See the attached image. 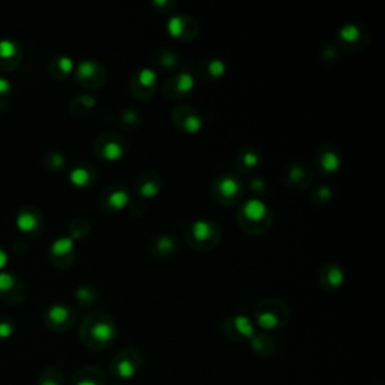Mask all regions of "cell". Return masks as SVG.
<instances>
[{"label":"cell","instance_id":"obj_1","mask_svg":"<svg viewBox=\"0 0 385 385\" xmlns=\"http://www.w3.org/2000/svg\"><path fill=\"white\" fill-rule=\"evenodd\" d=\"M116 334H118L116 322L103 310L89 313L80 325V340L92 351H103L110 346Z\"/></svg>","mask_w":385,"mask_h":385},{"label":"cell","instance_id":"obj_2","mask_svg":"<svg viewBox=\"0 0 385 385\" xmlns=\"http://www.w3.org/2000/svg\"><path fill=\"white\" fill-rule=\"evenodd\" d=\"M237 220L242 232L252 237H261L271 229L273 213L262 199L253 197L238 208Z\"/></svg>","mask_w":385,"mask_h":385},{"label":"cell","instance_id":"obj_3","mask_svg":"<svg viewBox=\"0 0 385 385\" xmlns=\"http://www.w3.org/2000/svg\"><path fill=\"white\" fill-rule=\"evenodd\" d=\"M186 241L196 252H213L221 241V229L211 220H196L186 229Z\"/></svg>","mask_w":385,"mask_h":385},{"label":"cell","instance_id":"obj_4","mask_svg":"<svg viewBox=\"0 0 385 385\" xmlns=\"http://www.w3.org/2000/svg\"><path fill=\"white\" fill-rule=\"evenodd\" d=\"M255 322L265 331L282 328L289 322L290 310L288 304L279 298L262 299L255 308Z\"/></svg>","mask_w":385,"mask_h":385},{"label":"cell","instance_id":"obj_5","mask_svg":"<svg viewBox=\"0 0 385 385\" xmlns=\"http://www.w3.org/2000/svg\"><path fill=\"white\" fill-rule=\"evenodd\" d=\"M211 196L223 206L237 205L244 196V186L232 173H223L211 184Z\"/></svg>","mask_w":385,"mask_h":385},{"label":"cell","instance_id":"obj_6","mask_svg":"<svg viewBox=\"0 0 385 385\" xmlns=\"http://www.w3.org/2000/svg\"><path fill=\"white\" fill-rule=\"evenodd\" d=\"M144 366V357L136 348H125L116 354L110 363V373L113 378L127 381L134 378Z\"/></svg>","mask_w":385,"mask_h":385},{"label":"cell","instance_id":"obj_7","mask_svg":"<svg viewBox=\"0 0 385 385\" xmlns=\"http://www.w3.org/2000/svg\"><path fill=\"white\" fill-rule=\"evenodd\" d=\"M128 150V140L119 132H104L99 136L94 144V152L104 161H118Z\"/></svg>","mask_w":385,"mask_h":385},{"label":"cell","instance_id":"obj_8","mask_svg":"<svg viewBox=\"0 0 385 385\" xmlns=\"http://www.w3.org/2000/svg\"><path fill=\"white\" fill-rule=\"evenodd\" d=\"M158 86V74L154 68H140L131 75L130 92L139 101H149Z\"/></svg>","mask_w":385,"mask_h":385},{"label":"cell","instance_id":"obj_9","mask_svg":"<svg viewBox=\"0 0 385 385\" xmlns=\"http://www.w3.org/2000/svg\"><path fill=\"white\" fill-rule=\"evenodd\" d=\"M75 79H77L79 85L83 88L99 89L106 85L107 71L98 61L85 59L75 68Z\"/></svg>","mask_w":385,"mask_h":385},{"label":"cell","instance_id":"obj_10","mask_svg":"<svg viewBox=\"0 0 385 385\" xmlns=\"http://www.w3.org/2000/svg\"><path fill=\"white\" fill-rule=\"evenodd\" d=\"M170 118L175 127L186 134H197L205 125L202 115H200L197 108L192 106H186V104L177 106L172 110Z\"/></svg>","mask_w":385,"mask_h":385},{"label":"cell","instance_id":"obj_11","mask_svg":"<svg viewBox=\"0 0 385 385\" xmlns=\"http://www.w3.org/2000/svg\"><path fill=\"white\" fill-rule=\"evenodd\" d=\"M221 333L226 339L232 342H247L255 336V325L253 321L244 315L230 316L221 322Z\"/></svg>","mask_w":385,"mask_h":385},{"label":"cell","instance_id":"obj_12","mask_svg":"<svg viewBox=\"0 0 385 385\" xmlns=\"http://www.w3.org/2000/svg\"><path fill=\"white\" fill-rule=\"evenodd\" d=\"M28 297V289L20 277L11 273L0 274V301L8 306H20Z\"/></svg>","mask_w":385,"mask_h":385},{"label":"cell","instance_id":"obj_13","mask_svg":"<svg viewBox=\"0 0 385 385\" xmlns=\"http://www.w3.org/2000/svg\"><path fill=\"white\" fill-rule=\"evenodd\" d=\"M369 39H371L369 32L366 30L363 24H357V23L343 24L337 32V44L342 48L351 50V52L363 50L367 44H369Z\"/></svg>","mask_w":385,"mask_h":385},{"label":"cell","instance_id":"obj_14","mask_svg":"<svg viewBox=\"0 0 385 385\" xmlns=\"http://www.w3.org/2000/svg\"><path fill=\"white\" fill-rule=\"evenodd\" d=\"M196 89L195 75L188 71H181L167 79L163 86V94L169 99H184L191 97Z\"/></svg>","mask_w":385,"mask_h":385},{"label":"cell","instance_id":"obj_15","mask_svg":"<svg viewBox=\"0 0 385 385\" xmlns=\"http://www.w3.org/2000/svg\"><path fill=\"white\" fill-rule=\"evenodd\" d=\"M75 241L70 237L57 238L48 250V259L53 266L59 268V270H68L75 264Z\"/></svg>","mask_w":385,"mask_h":385},{"label":"cell","instance_id":"obj_16","mask_svg":"<svg viewBox=\"0 0 385 385\" xmlns=\"http://www.w3.org/2000/svg\"><path fill=\"white\" fill-rule=\"evenodd\" d=\"M43 321L47 328L53 331H66L70 330L75 322L74 308L66 304H52L46 308L43 313Z\"/></svg>","mask_w":385,"mask_h":385},{"label":"cell","instance_id":"obj_17","mask_svg":"<svg viewBox=\"0 0 385 385\" xmlns=\"http://www.w3.org/2000/svg\"><path fill=\"white\" fill-rule=\"evenodd\" d=\"M282 179L292 190H307L313 182V170L306 163L295 161L284 167Z\"/></svg>","mask_w":385,"mask_h":385},{"label":"cell","instance_id":"obj_18","mask_svg":"<svg viewBox=\"0 0 385 385\" xmlns=\"http://www.w3.org/2000/svg\"><path fill=\"white\" fill-rule=\"evenodd\" d=\"M131 192L122 184H112L99 195V205L107 213H118L121 209L130 206Z\"/></svg>","mask_w":385,"mask_h":385},{"label":"cell","instance_id":"obj_19","mask_svg":"<svg viewBox=\"0 0 385 385\" xmlns=\"http://www.w3.org/2000/svg\"><path fill=\"white\" fill-rule=\"evenodd\" d=\"M17 228L20 229L24 237L35 238L44 228V215L35 206H24L17 215Z\"/></svg>","mask_w":385,"mask_h":385},{"label":"cell","instance_id":"obj_20","mask_svg":"<svg viewBox=\"0 0 385 385\" xmlns=\"http://www.w3.org/2000/svg\"><path fill=\"white\" fill-rule=\"evenodd\" d=\"M167 32L173 39L187 43L199 35V23L188 15H173L167 21Z\"/></svg>","mask_w":385,"mask_h":385},{"label":"cell","instance_id":"obj_21","mask_svg":"<svg viewBox=\"0 0 385 385\" xmlns=\"http://www.w3.org/2000/svg\"><path fill=\"white\" fill-rule=\"evenodd\" d=\"M316 169L321 175H334L340 170L342 157L336 146L330 144L321 145L315 155Z\"/></svg>","mask_w":385,"mask_h":385},{"label":"cell","instance_id":"obj_22","mask_svg":"<svg viewBox=\"0 0 385 385\" xmlns=\"http://www.w3.org/2000/svg\"><path fill=\"white\" fill-rule=\"evenodd\" d=\"M179 238L173 233H160V235L154 237L149 242V253L155 259H170L178 253L179 250Z\"/></svg>","mask_w":385,"mask_h":385},{"label":"cell","instance_id":"obj_23","mask_svg":"<svg viewBox=\"0 0 385 385\" xmlns=\"http://www.w3.org/2000/svg\"><path fill=\"white\" fill-rule=\"evenodd\" d=\"M23 59L20 44L12 39L0 41V72H12L19 68Z\"/></svg>","mask_w":385,"mask_h":385},{"label":"cell","instance_id":"obj_24","mask_svg":"<svg viewBox=\"0 0 385 385\" xmlns=\"http://www.w3.org/2000/svg\"><path fill=\"white\" fill-rule=\"evenodd\" d=\"M161 175L155 170H146L137 178L134 191H136V195L141 199H152L161 191Z\"/></svg>","mask_w":385,"mask_h":385},{"label":"cell","instance_id":"obj_25","mask_svg":"<svg viewBox=\"0 0 385 385\" xmlns=\"http://www.w3.org/2000/svg\"><path fill=\"white\" fill-rule=\"evenodd\" d=\"M317 279L325 290H337L345 282V271L339 264L328 262L322 265Z\"/></svg>","mask_w":385,"mask_h":385},{"label":"cell","instance_id":"obj_26","mask_svg":"<svg viewBox=\"0 0 385 385\" xmlns=\"http://www.w3.org/2000/svg\"><path fill=\"white\" fill-rule=\"evenodd\" d=\"M97 169L89 163H79L70 170V181L77 188H90L97 182Z\"/></svg>","mask_w":385,"mask_h":385},{"label":"cell","instance_id":"obj_27","mask_svg":"<svg viewBox=\"0 0 385 385\" xmlns=\"http://www.w3.org/2000/svg\"><path fill=\"white\" fill-rule=\"evenodd\" d=\"M228 65L220 57H208L197 65L196 75L202 81H214L221 79Z\"/></svg>","mask_w":385,"mask_h":385},{"label":"cell","instance_id":"obj_28","mask_svg":"<svg viewBox=\"0 0 385 385\" xmlns=\"http://www.w3.org/2000/svg\"><path fill=\"white\" fill-rule=\"evenodd\" d=\"M107 375L103 369L95 366L83 367L74 375L71 385H106Z\"/></svg>","mask_w":385,"mask_h":385},{"label":"cell","instance_id":"obj_29","mask_svg":"<svg viewBox=\"0 0 385 385\" xmlns=\"http://www.w3.org/2000/svg\"><path fill=\"white\" fill-rule=\"evenodd\" d=\"M235 164L239 172L252 173L261 164V154H259V150L255 146L242 148L237 155Z\"/></svg>","mask_w":385,"mask_h":385},{"label":"cell","instance_id":"obj_30","mask_svg":"<svg viewBox=\"0 0 385 385\" xmlns=\"http://www.w3.org/2000/svg\"><path fill=\"white\" fill-rule=\"evenodd\" d=\"M74 71V62L70 56L59 55L55 56L52 61L48 62V72L52 77L57 80L68 79Z\"/></svg>","mask_w":385,"mask_h":385},{"label":"cell","instance_id":"obj_31","mask_svg":"<svg viewBox=\"0 0 385 385\" xmlns=\"http://www.w3.org/2000/svg\"><path fill=\"white\" fill-rule=\"evenodd\" d=\"M97 104V99L92 97V95H79L75 97L71 104H70V113L71 116L77 119H83V118H88V116L94 110V107Z\"/></svg>","mask_w":385,"mask_h":385},{"label":"cell","instance_id":"obj_32","mask_svg":"<svg viewBox=\"0 0 385 385\" xmlns=\"http://www.w3.org/2000/svg\"><path fill=\"white\" fill-rule=\"evenodd\" d=\"M141 119L144 116L137 107H125L121 113L119 125L125 132H134L141 125Z\"/></svg>","mask_w":385,"mask_h":385},{"label":"cell","instance_id":"obj_33","mask_svg":"<svg viewBox=\"0 0 385 385\" xmlns=\"http://www.w3.org/2000/svg\"><path fill=\"white\" fill-rule=\"evenodd\" d=\"M98 297L99 294L97 286L90 283H83L75 289V299H77V304L80 308H89L90 306H94Z\"/></svg>","mask_w":385,"mask_h":385},{"label":"cell","instance_id":"obj_34","mask_svg":"<svg viewBox=\"0 0 385 385\" xmlns=\"http://www.w3.org/2000/svg\"><path fill=\"white\" fill-rule=\"evenodd\" d=\"M154 65L158 70L173 71L179 65V57L172 50L161 48L154 53Z\"/></svg>","mask_w":385,"mask_h":385},{"label":"cell","instance_id":"obj_35","mask_svg":"<svg viewBox=\"0 0 385 385\" xmlns=\"http://www.w3.org/2000/svg\"><path fill=\"white\" fill-rule=\"evenodd\" d=\"M43 164L48 172H62L66 167V158L59 150H48L43 157Z\"/></svg>","mask_w":385,"mask_h":385},{"label":"cell","instance_id":"obj_36","mask_svg":"<svg viewBox=\"0 0 385 385\" xmlns=\"http://www.w3.org/2000/svg\"><path fill=\"white\" fill-rule=\"evenodd\" d=\"M68 228H70V238L72 241L85 238L89 235V232H90V224L85 217H75L74 220L70 221Z\"/></svg>","mask_w":385,"mask_h":385},{"label":"cell","instance_id":"obj_37","mask_svg":"<svg viewBox=\"0 0 385 385\" xmlns=\"http://www.w3.org/2000/svg\"><path fill=\"white\" fill-rule=\"evenodd\" d=\"M252 348L261 355H271L274 351V340L265 333L255 334L252 339Z\"/></svg>","mask_w":385,"mask_h":385},{"label":"cell","instance_id":"obj_38","mask_svg":"<svg viewBox=\"0 0 385 385\" xmlns=\"http://www.w3.org/2000/svg\"><path fill=\"white\" fill-rule=\"evenodd\" d=\"M38 385H63V376L56 367H47L41 372Z\"/></svg>","mask_w":385,"mask_h":385},{"label":"cell","instance_id":"obj_39","mask_svg":"<svg viewBox=\"0 0 385 385\" xmlns=\"http://www.w3.org/2000/svg\"><path fill=\"white\" fill-rule=\"evenodd\" d=\"M333 197V191L328 186H317L310 195V200L316 206L328 205Z\"/></svg>","mask_w":385,"mask_h":385},{"label":"cell","instance_id":"obj_40","mask_svg":"<svg viewBox=\"0 0 385 385\" xmlns=\"http://www.w3.org/2000/svg\"><path fill=\"white\" fill-rule=\"evenodd\" d=\"M11 97H12L11 83L6 79L0 77V113H2L6 108V106L10 104Z\"/></svg>","mask_w":385,"mask_h":385},{"label":"cell","instance_id":"obj_41","mask_svg":"<svg viewBox=\"0 0 385 385\" xmlns=\"http://www.w3.org/2000/svg\"><path fill=\"white\" fill-rule=\"evenodd\" d=\"M14 333V322L11 317L0 316V339H8Z\"/></svg>","mask_w":385,"mask_h":385},{"label":"cell","instance_id":"obj_42","mask_svg":"<svg viewBox=\"0 0 385 385\" xmlns=\"http://www.w3.org/2000/svg\"><path fill=\"white\" fill-rule=\"evenodd\" d=\"M250 188H252L256 195H264L266 191V182L261 178H255L250 181Z\"/></svg>","mask_w":385,"mask_h":385},{"label":"cell","instance_id":"obj_43","mask_svg":"<svg viewBox=\"0 0 385 385\" xmlns=\"http://www.w3.org/2000/svg\"><path fill=\"white\" fill-rule=\"evenodd\" d=\"M6 262H8V256L5 253V250L0 247V270H2V268L6 265Z\"/></svg>","mask_w":385,"mask_h":385},{"label":"cell","instance_id":"obj_44","mask_svg":"<svg viewBox=\"0 0 385 385\" xmlns=\"http://www.w3.org/2000/svg\"><path fill=\"white\" fill-rule=\"evenodd\" d=\"M112 385H122V384H119V382H118V384H112Z\"/></svg>","mask_w":385,"mask_h":385}]
</instances>
